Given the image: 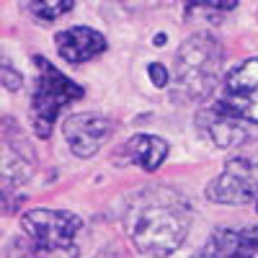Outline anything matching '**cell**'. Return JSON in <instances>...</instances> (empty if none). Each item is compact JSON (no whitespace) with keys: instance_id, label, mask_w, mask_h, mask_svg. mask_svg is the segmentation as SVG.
<instances>
[{"instance_id":"1","label":"cell","mask_w":258,"mask_h":258,"mask_svg":"<svg viewBox=\"0 0 258 258\" xmlns=\"http://www.w3.org/2000/svg\"><path fill=\"white\" fill-rule=\"evenodd\" d=\"M194 222V209L183 194L170 186L140 188L124 207V232L137 253L147 258L173 255Z\"/></svg>"},{"instance_id":"2","label":"cell","mask_w":258,"mask_h":258,"mask_svg":"<svg viewBox=\"0 0 258 258\" xmlns=\"http://www.w3.org/2000/svg\"><path fill=\"white\" fill-rule=\"evenodd\" d=\"M197 126L217 147L258 137V57H248L225 75L217 98L197 114Z\"/></svg>"},{"instance_id":"3","label":"cell","mask_w":258,"mask_h":258,"mask_svg":"<svg viewBox=\"0 0 258 258\" xmlns=\"http://www.w3.org/2000/svg\"><path fill=\"white\" fill-rule=\"evenodd\" d=\"M225 49L207 31L188 36L176 52V91L173 98L204 101L220 91Z\"/></svg>"},{"instance_id":"4","label":"cell","mask_w":258,"mask_h":258,"mask_svg":"<svg viewBox=\"0 0 258 258\" xmlns=\"http://www.w3.org/2000/svg\"><path fill=\"white\" fill-rule=\"evenodd\" d=\"M21 230L29 238L34 258H78L83 222L64 209H29L21 214Z\"/></svg>"},{"instance_id":"5","label":"cell","mask_w":258,"mask_h":258,"mask_svg":"<svg viewBox=\"0 0 258 258\" xmlns=\"http://www.w3.org/2000/svg\"><path fill=\"white\" fill-rule=\"evenodd\" d=\"M34 62H36V80L31 93V129L39 140H47L52 135V126L59 111L68 103L83 98L85 91L64 73H59L47 57L36 54Z\"/></svg>"},{"instance_id":"6","label":"cell","mask_w":258,"mask_h":258,"mask_svg":"<svg viewBox=\"0 0 258 258\" xmlns=\"http://www.w3.org/2000/svg\"><path fill=\"white\" fill-rule=\"evenodd\" d=\"M207 199L214 204L243 207L258 199V160L230 158L207 186Z\"/></svg>"},{"instance_id":"7","label":"cell","mask_w":258,"mask_h":258,"mask_svg":"<svg viewBox=\"0 0 258 258\" xmlns=\"http://www.w3.org/2000/svg\"><path fill=\"white\" fill-rule=\"evenodd\" d=\"M64 140H68L70 150L78 158H93L101 145L111 137L114 124L93 111H83V114H73L62 126Z\"/></svg>"},{"instance_id":"8","label":"cell","mask_w":258,"mask_h":258,"mask_svg":"<svg viewBox=\"0 0 258 258\" xmlns=\"http://www.w3.org/2000/svg\"><path fill=\"white\" fill-rule=\"evenodd\" d=\"M191 258H258V227H220Z\"/></svg>"},{"instance_id":"9","label":"cell","mask_w":258,"mask_h":258,"mask_svg":"<svg viewBox=\"0 0 258 258\" xmlns=\"http://www.w3.org/2000/svg\"><path fill=\"white\" fill-rule=\"evenodd\" d=\"M54 47L62 59L80 64L106 52V36L91 26H73L54 36Z\"/></svg>"},{"instance_id":"10","label":"cell","mask_w":258,"mask_h":258,"mask_svg":"<svg viewBox=\"0 0 258 258\" xmlns=\"http://www.w3.org/2000/svg\"><path fill=\"white\" fill-rule=\"evenodd\" d=\"M126 150L132 155V160L142 170H150V173L158 170L168 158V142L163 137H155V135H135L126 142Z\"/></svg>"},{"instance_id":"11","label":"cell","mask_w":258,"mask_h":258,"mask_svg":"<svg viewBox=\"0 0 258 258\" xmlns=\"http://www.w3.org/2000/svg\"><path fill=\"white\" fill-rule=\"evenodd\" d=\"M29 11L39 18V21H57L59 16L70 13L73 3H31Z\"/></svg>"},{"instance_id":"12","label":"cell","mask_w":258,"mask_h":258,"mask_svg":"<svg viewBox=\"0 0 258 258\" xmlns=\"http://www.w3.org/2000/svg\"><path fill=\"white\" fill-rule=\"evenodd\" d=\"M147 78L153 80L155 88H165V85L170 83V75L165 70V64H160V62H150L147 64Z\"/></svg>"},{"instance_id":"13","label":"cell","mask_w":258,"mask_h":258,"mask_svg":"<svg viewBox=\"0 0 258 258\" xmlns=\"http://www.w3.org/2000/svg\"><path fill=\"white\" fill-rule=\"evenodd\" d=\"M21 83H24L21 73H18L13 64L6 59V62H3V85H6V91H18V88H21Z\"/></svg>"},{"instance_id":"14","label":"cell","mask_w":258,"mask_h":258,"mask_svg":"<svg viewBox=\"0 0 258 258\" xmlns=\"http://www.w3.org/2000/svg\"><path fill=\"white\" fill-rule=\"evenodd\" d=\"M98 258H119V255H98Z\"/></svg>"},{"instance_id":"15","label":"cell","mask_w":258,"mask_h":258,"mask_svg":"<svg viewBox=\"0 0 258 258\" xmlns=\"http://www.w3.org/2000/svg\"><path fill=\"white\" fill-rule=\"evenodd\" d=\"M253 207H255V212H258V199H255V204H253Z\"/></svg>"}]
</instances>
